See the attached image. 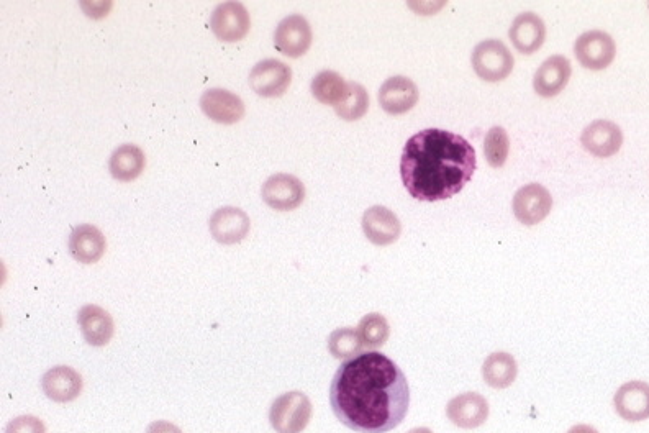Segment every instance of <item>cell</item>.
<instances>
[{
  "instance_id": "1",
  "label": "cell",
  "mask_w": 649,
  "mask_h": 433,
  "mask_svg": "<svg viewBox=\"0 0 649 433\" xmlns=\"http://www.w3.org/2000/svg\"><path fill=\"white\" fill-rule=\"evenodd\" d=\"M330 406L336 419L353 432H391L409 414V381L389 356L364 351L336 370Z\"/></svg>"
},
{
  "instance_id": "2",
  "label": "cell",
  "mask_w": 649,
  "mask_h": 433,
  "mask_svg": "<svg viewBox=\"0 0 649 433\" xmlns=\"http://www.w3.org/2000/svg\"><path fill=\"white\" fill-rule=\"evenodd\" d=\"M476 166L474 146L441 128L412 135L400 156L402 183L410 196L423 202L445 201L463 191Z\"/></svg>"
},
{
  "instance_id": "3",
  "label": "cell",
  "mask_w": 649,
  "mask_h": 433,
  "mask_svg": "<svg viewBox=\"0 0 649 433\" xmlns=\"http://www.w3.org/2000/svg\"><path fill=\"white\" fill-rule=\"evenodd\" d=\"M314 414L309 396L300 391H289L276 397L269 411V422L277 433H302Z\"/></svg>"
},
{
  "instance_id": "4",
  "label": "cell",
  "mask_w": 649,
  "mask_h": 433,
  "mask_svg": "<svg viewBox=\"0 0 649 433\" xmlns=\"http://www.w3.org/2000/svg\"><path fill=\"white\" fill-rule=\"evenodd\" d=\"M471 63L477 76L487 83H499L509 78L515 66L512 53L499 38H487L477 43L472 50Z\"/></svg>"
},
{
  "instance_id": "5",
  "label": "cell",
  "mask_w": 649,
  "mask_h": 433,
  "mask_svg": "<svg viewBox=\"0 0 649 433\" xmlns=\"http://www.w3.org/2000/svg\"><path fill=\"white\" fill-rule=\"evenodd\" d=\"M210 27L222 42H240L250 32V12L238 0H227L215 7L210 15Z\"/></svg>"
},
{
  "instance_id": "6",
  "label": "cell",
  "mask_w": 649,
  "mask_h": 433,
  "mask_svg": "<svg viewBox=\"0 0 649 433\" xmlns=\"http://www.w3.org/2000/svg\"><path fill=\"white\" fill-rule=\"evenodd\" d=\"M574 53L584 68L602 71L609 68L617 56V45L609 33L602 30H589L577 37Z\"/></svg>"
},
{
  "instance_id": "7",
  "label": "cell",
  "mask_w": 649,
  "mask_h": 433,
  "mask_svg": "<svg viewBox=\"0 0 649 433\" xmlns=\"http://www.w3.org/2000/svg\"><path fill=\"white\" fill-rule=\"evenodd\" d=\"M512 207L518 222L523 225L540 224L553 209V196L543 184H525L515 192Z\"/></svg>"
},
{
  "instance_id": "8",
  "label": "cell",
  "mask_w": 649,
  "mask_h": 433,
  "mask_svg": "<svg viewBox=\"0 0 649 433\" xmlns=\"http://www.w3.org/2000/svg\"><path fill=\"white\" fill-rule=\"evenodd\" d=\"M312 45V27L304 15L291 14L277 23L274 32V46L282 55L299 58Z\"/></svg>"
},
{
  "instance_id": "9",
  "label": "cell",
  "mask_w": 649,
  "mask_h": 433,
  "mask_svg": "<svg viewBox=\"0 0 649 433\" xmlns=\"http://www.w3.org/2000/svg\"><path fill=\"white\" fill-rule=\"evenodd\" d=\"M292 69L276 58H266L251 69L250 86L263 97H279L291 86Z\"/></svg>"
},
{
  "instance_id": "10",
  "label": "cell",
  "mask_w": 649,
  "mask_h": 433,
  "mask_svg": "<svg viewBox=\"0 0 649 433\" xmlns=\"http://www.w3.org/2000/svg\"><path fill=\"white\" fill-rule=\"evenodd\" d=\"M261 196L273 209L292 210L304 202L305 186L294 174L277 173L264 181Z\"/></svg>"
},
{
  "instance_id": "11",
  "label": "cell",
  "mask_w": 649,
  "mask_h": 433,
  "mask_svg": "<svg viewBox=\"0 0 649 433\" xmlns=\"http://www.w3.org/2000/svg\"><path fill=\"white\" fill-rule=\"evenodd\" d=\"M446 417L459 429H479L489 419V402L479 392H464L448 402Z\"/></svg>"
},
{
  "instance_id": "12",
  "label": "cell",
  "mask_w": 649,
  "mask_h": 433,
  "mask_svg": "<svg viewBox=\"0 0 649 433\" xmlns=\"http://www.w3.org/2000/svg\"><path fill=\"white\" fill-rule=\"evenodd\" d=\"M200 109L210 120L218 124H236L245 115V102L235 92L212 87L200 96Z\"/></svg>"
},
{
  "instance_id": "13",
  "label": "cell",
  "mask_w": 649,
  "mask_h": 433,
  "mask_svg": "<svg viewBox=\"0 0 649 433\" xmlns=\"http://www.w3.org/2000/svg\"><path fill=\"white\" fill-rule=\"evenodd\" d=\"M363 232L369 242L377 247H387L399 240L402 235V224L399 217L386 206H373L364 210Z\"/></svg>"
},
{
  "instance_id": "14",
  "label": "cell",
  "mask_w": 649,
  "mask_h": 433,
  "mask_svg": "<svg viewBox=\"0 0 649 433\" xmlns=\"http://www.w3.org/2000/svg\"><path fill=\"white\" fill-rule=\"evenodd\" d=\"M581 143L590 155L609 158L622 148V128L612 120H594L582 130Z\"/></svg>"
},
{
  "instance_id": "15",
  "label": "cell",
  "mask_w": 649,
  "mask_h": 433,
  "mask_svg": "<svg viewBox=\"0 0 649 433\" xmlns=\"http://www.w3.org/2000/svg\"><path fill=\"white\" fill-rule=\"evenodd\" d=\"M210 233L218 243L233 245L248 235L251 220L240 207H220L215 210L209 222Z\"/></svg>"
},
{
  "instance_id": "16",
  "label": "cell",
  "mask_w": 649,
  "mask_h": 433,
  "mask_svg": "<svg viewBox=\"0 0 649 433\" xmlns=\"http://www.w3.org/2000/svg\"><path fill=\"white\" fill-rule=\"evenodd\" d=\"M420 99L417 84L407 76H392L379 89V104L387 114L400 115L412 110Z\"/></svg>"
},
{
  "instance_id": "17",
  "label": "cell",
  "mask_w": 649,
  "mask_h": 433,
  "mask_svg": "<svg viewBox=\"0 0 649 433\" xmlns=\"http://www.w3.org/2000/svg\"><path fill=\"white\" fill-rule=\"evenodd\" d=\"M84 381L71 366L61 365L46 371L41 378V389L51 401L73 402L81 396Z\"/></svg>"
},
{
  "instance_id": "18",
  "label": "cell",
  "mask_w": 649,
  "mask_h": 433,
  "mask_svg": "<svg viewBox=\"0 0 649 433\" xmlns=\"http://www.w3.org/2000/svg\"><path fill=\"white\" fill-rule=\"evenodd\" d=\"M615 411L627 422L649 419V384L645 381H628L615 392Z\"/></svg>"
},
{
  "instance_id": "19",
  "label": "cell",
  "mask_w": 649,
  "mask_h": 433,
  "mask_svg": "<svg viewBox=\"0 0 649 433\" xmlns=\"http://www.w3.org/2000/svg\"><path fill=\"white\" fill-rule=\"evenodd\" d=\"M69 253L82 265H94L107 250L102 230L91 224H81L73 228L69 235Z\"/></svg>"
},
{
  "instance_id": "20",
  "label": "cell",
  "mask_w": 649,
  "mask_h": 433,
  "mask_svg": "<svg viewBox=\"0 0 649 433\" xmlns=\"http://www.w3.org/2000/svg\"><path fill=\"white\" fill-rule=\"evenodd\" d=\"M571 61L563 55H553L540 64L533 78L535 92L541 97L558 96L571 79Z\"/></svg>"
},
{
  "instance_id": "21",
  "label": "cell",
  "mask_w": 649,
  "mask_h": 433,
  "mask_svg": "<svg viewBox=\"0 0 649 433\" xmlns=\"http://www.w3.org/2000/svg\"><path fill=\"white\" fill-rule=\"evenodd\" d=\"M513 46L523 55L540 50L546 40V25L535 12H523L513 19L509 30Z\"/></svg>"
},
{
  "instance_id": "22",
  "label": "cell",
  "mask_w": 649,
  "mask_h": 433,
  "mask_svg": "<svg viewBox=\"0 0 649 433\" xmlns=\"http://www.w3.org/2000/svg\"><path fill=\"white\" fill-rule=\"evenodd\" d=\"M82 337L91 347H105L115 332L114 319L107 310L96 304H87L78 312Z\"/></svg>"
},
{
  "instance_id": "23",
  "label": "cell",
  "mask_w": 649,
  "mask_h": 433,
  "mask_svg": "<svg viewBox=\"0 0 649 433\" xmlns=\"http://www.w3.org/2000/svg\"><path fill=\"white\" fill-rule=\"evenodd\" d=\"M145 163V153L140 146L125 143V145L117 146L110 155V174L118 181H133L143 173Z\"/></svg>"
},
{
  "instance_id": "24",
  "label": "cell",
  "mask_w": 649,
  "mask_h": 433,
  "mask_svg": "<svg viewBox=\"0 0 649 433\" xmlns=\"http://www.w3.org/2000/svg\"><path fill=\"white\" fill-rule=\"evenodd\" d=\"M518 365L515 358L505 351H495L487 356L482 365V378L487 386L494 389H507L515 383Z\"/></svg>"
},
{
  "instance_id": "25",
  "label": "cell",
  "mask_w": 649,
  "mask_h": 433,
  "mask_svg": "<svg viewBox=\"0 0 649 433\" xmlns=\"http://www.w3.org/2000/svg\"><path fill=\"white\" fill-rule=\"evenodd\" d=\"M310 89L318 102L335 107L336 104L343 101V97L348 91V83L340 73H336L332 69H325V71L315 74Z\"/></svg>"
},
{
  "instance_id": "26",
  "label": "cell",
  "mask_w": 649,
  "mask_h": 433,
  "mask_svg": "<svg viewBox=\"0 0 649 433\" xmlns=\"http://www.w3.org/2000/svg\"><path fill=\"white\" fill-rule=\"evenodd\" d=\"M356 330L363 342V347L371 348V350L384 347L391 337V325L387 322L386 317L379 312L364 315L363 319L359 320Z\"/></svg>"
},
{
  "instance_id": "27",
  "label": "cell",
  "mask_w": 649,
  "mask_h": 433,
  "mask_svg": "<svg viewBox=\"0 0 649 433\" xmlns=\"http://www.w3.org/2000/svg\"><path fill=\"white\" fill-rule=\"evenodd\" d=\"M369 109V94L363 84L348 83V91L340 104L335 105V112L338 117L348 122H354L366 115Z\"/></svg>"
},
{
  "instance_id": "28",
  "label": "cell",
  "mask_w": 649,
  "mask_h": 433,
  "mask_svg": "<svg viewBox=\"0 0 649 433\" xmlns=\"http://www.w3.org/2000/svg\"><path fill=\"white\" fill-rule=\"evenodd\" d=\"M328 350L338 360H350L353 356L359 355L363 350V342L359 338L358 330L336 329L328 337Z\"/></svg>"
},
{
  "instance_id": "29",
  "label": "cell",
  "mask_w": 649,
  "mask_h": 433,
  "mask_svg": "<svg viewBox=\"0 0 649 433\" xmlns=\"http://www.w3.org/2000/svg\"><path fill=\"white\" fill-rule=\"evenodd\" d=\"M510 138L504 127H492L484 138V155L492 168H500L509 158Z\"/></svg>"
},
{
  "instance_id": "30",
  "label": "cell",
  "mask_w": 649,
  "mask_h": 433,
  "mask_svg": "<svg viewBox=\"0 0 649 433\" xmlns=\"http://www.w3.org/2000/svg\"><path fill=\"white\" fill-rule=\"evenodd\" d=\"M4 433H46V427L35 415H20L10 420Z\"/></svg>"
},
{
  "instance_id": "31",
  "label": "cell",
  "mask_w": 649,
  "mask_h": 433,
  "mask_svg": "<svg viewBox=\"0 0 649 433\" xmlns=\"http://www.w3.org/2000/svg\"><path fill=\"white\" fill-rule=\"evenodd\" d=\"M146 433H184L176 424L168 420H156L146 427Z\"/></svg>"
},
{
  "instance_id": "32",
  "label": "cell",
  "mask_w": 649,
  "mask_h": 433,
  "mask_svg": "<svg viewBox=\"0 0 649 433\" xmlns=\"http://www.w3.org/2000/svg\"><path fill=\"white\" fill-rule=\"evenodd\" d=\"M446 2L443 0V2H409V7L410 9L417 10L418 14L422 15H432L435 14V12H438V10L441 9V7H445Z\"/></svg>"
},
{
  "instance_id": "33",
  "label": "cell",
  "mask_w": 649,
  "mask_h": 433,
  "mask_svg": "<svg viewBox=\"0 0 649 433\" xmlns=\"http://www.w3.org/2000/svg\"><path fill=\"white\" fill-rule=\"evenodd\" d=\"M568 433H599V430L594 429L592 425L579 424L571 427V429L568 430Z\"/></svg>"
},
{
  "instance_id": "34",
  "label": "cell",
  "mask_w": 649,
  "mask_h": 433,
  "mask_svg": "<svg viewBox=\"0 0 649 433\" xmlns=\"http://www.w3.org/2000/svg\"><path fill=\"white\" fill-rule=\"evenodd\" d=\"M407 433H433V430L427 429V427H418V429L409 430Z\"/></svg>"
}]
</instances>
